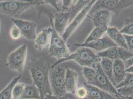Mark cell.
<instances>
[{"label":"cell","instance_id":"1","mask_svg":"<svg viewBox=\"0 0 133 99\" xmlns=\"http://www.w3.org/2000/svg\"><path fill=\"white\" fill-rule=\"evenodd\" d=\"M34 85L38 89L41 99L52 96L49 81L51 66L43 56H33L28 63Z\"/></svg>","mask_w":133,"mask_h":99},{"label":"cell","instance_id":"2","mask_svg":"<svg viewBox=\"0 0 133 99\" xmlns=\"http://www.w3.org/2000/svg\"><path fill=\"white\" fill-rule=\"evenodd\" d=\"M43 4L44 1H0V14L17 19L28 9Z\"/></svg>","mask_w":133,"mask_h":99},{"label":"cell","instance_id":"3","mask_svg":"<svg viewBox=\"0 0 133 99\" xmlns=\"http://www.w3.org/2000/svg\"><path fill=\"white\" fill-rule=\"evenodd\" d=\"M43 13L46 15L50 19L51 26L53 29L50 46L48 49L49 56L54 57L58 61L68 58L71 55L66 45V42L62 38L53 26V16L52 12L43 10Z\"/></svg>","mask_w":133,"mask_h":99},{"label":"cell","instance_id":"4","mask_svg":"<svg viewBox=\"0 0 133 99\" xmlns=\"http://www.w3.org/2000/svg\"><path fill=\"white\" fill-rule=\"evenodd\" d=\"M71 60L75 61L83 67H90L95 68V65L100 62L101 58L94 53L92 50L86 47H79L78 49L71 54L68 58L57 61L51 66V68L63 62Z\"/></svg>","mask_w":133,"mask_h":99},{"label":"cell","instance_id":"5","mask_svg":"<svg viewBox=\"0 0 133 99\" xmlns=\"http://www.w3.org/2000/svg\"><path fill=\"white\" fill-rule=\"evenodd\" d=\"M132 5L133 0L96 1L88 16H90L98 11L105 10L118 16L128 7Z\"/></svg>","mask_w":133,"mask_h":99},{"label":"cell","instance_id":"6","mask_svg":"<svg viewBox=\"0 0 133 99\" xmlns=\"http://www.w3.org/2000/svg\"><path fill=\"white\" fill-rule=\"evenodd\" d=\"M28 56V47L22 44L8 55L6 66L10 70L22 73L25 66Z\"/></svg>","mask_w":133,"mask_h":99},{"label":"cell","instance_id":"7","mask_svg":"<svg viewBox=\"0 0 133 99\" xmlns=\"http://www.w3.org/2000/svg\"><path fill=\"white\" fill-rule=\"evenodd\" d=\"M49 81L52 96L60 97L66 93L65 88V76L66 69L62 67L51 68Z\"/></svg>","mask_w":133,"mask_h":99},{"label":"cell","instance_id":"8","mask_svg":"<svg viewBox=\"0 0 133 99\" xmlns=\"http://www.w3.org/2000/svg\"><path fill=\"white\" fill-rule=\"evenodd\" d=\"M95 68L96 74L94 82L91 84L106 93L116 97L119 96L116 87L102 70L99 62L97 63Z\"/></svg>","mask_w":133,"mask_h":99},{"label":"cell","instance_id":"9","mask_svg":"<svg viewBox=\"0 0 133 99\" xmlns=\"http://www.w3.org/2000/svg\"><path fill=\"white\" fill-rule=\"evenodd\" d=\"M96 1H90L89 4L86 6L83 10L75 17L68 25L65 32L61 36L63 40L66 42L67 40L71 36L74 32L77 30L78 26L83 22L85 17L88 16L89 11H90L92 6L94 5Z\"/></svg>","mask_w":133,"mask_h":99},{"label":"cell","instance_id":"10","mask_svg":"<svg viewBox=\"0 0 133 99\" xmlns=\"http://www.w3.org/2000/svg\"><path fill=\"white\" fill-rule=\"evenodd\" d=\"M96 54L100 58H107L113 61L120 60L125 61L133 56V53L129 50L118 46L111 47Z\"/></svg>","mask_w":133,"mask_h":99},{"label":"cell","instance_id":"11","mask_svg":"<svg viewBox=\"0 0 133 99\" xmlns=\"http://www.w3.org/2000/svg\"><path fill=\"white\" fill-rule=\"evenodd\" d=\"M14 25L20 30L22 36L28 40H34L36 36L37 24L36 22L20 18H11Z\"/></svg>","mask_w":133,"mask_h":99},{"label":"cell","instance_id":"12","mask_svg":"<svg viewBox=\"0 0 133 99\" xmlns=\"http://www.w3.org/2000/svg\"><path fill=\"white\" fill-rule=\"evenodd\" d=\"M75 46L78 47H86L98 53L105 51L111 47H117L115 44L107 35L103 36L101 38L87 44H74Z\"/></svg>","mask_w":133,"mask_h":99},{"label":"cell","instance_id":"13","mask_svg":"<svg viewBox=\"0 0 133 99\" xmlns=\"http://www.w3.org/2000/svg\"><path fill=\"white\" fill-rule=\"evenodd\" d=\"M112 16L113 13L110 11L101 10L87 17L92 19L95 27L101 28L107 30L111 22Z\"/></svg>","mask_w":133,"mask_h":99},{"label":"cell","instance_id":"14","mask_svg":"<svg viewBox=\"0 0 133 99\" xmlns=\"http://www.w3.org/2000/svg\"><path fill=\"white\" fill-rule=\"evenodd\" d=\"M53 29L52 26L43 29L34 40L35 48L38 50L42 51L49 49Z\"/></svg>","mask_w":133,"mask_h":99},{"label":"cell","instance_id":"15","mask_svg":"<svg viewBox=\"0 0 133 99\" xmlns=\"http://www.w3.org/2000/svg\"><path fill=\"white\" fill-rule=\"evenodd\" d=\"M71 19L70 11L57 12L53 16V26L60 35L64 33Z\"/></svg>","mask_w":133,"mask_h":99},{"label":"cell","instance_id":"16","mask_svg":"<svg viewBox=\"0 0 133 99\" xmlns=\"http://www.w3.org/2000/svg\"><path fill=\"white\" fill-rule=\"evenodd\" d=\"M126 68L124 61L120 60H116L113 62V77L114 86L116 87L124 79L126 75Z\"/></svg>","mask_w":133,"mask_h":99},{"label":"cell","instance_id":"17","mask_svg":"<svg viewBox=\"0 0 133 99\" xmlns=\"http://www.w3.org/2000/svg\"><path fill=\"white\" fill-rule=\"evenodd\" d=\"M78 73L70 68H66L65 76V88L66 93L75 94L78 89Z\"/></svg>","mask_w":133,"mask_h":99},{"label":"cell","instance_id":"18","mask_svg":"<svg viewBox=\"0 0 133 99\" xmlns=\"http://www.w3.org/2000/svg\"><path fill=\"white\" fill-rule=\"evenodd\" d=\"M106 33L107 36L116 44L117 46L128 49L124 35L116 27L109 26L106 30Z\"/></svg>","mask_w":133,"mask_h":99},{"label":"cell","instance_id":"19","mask_svg":"<svg viewBox=\"0 0 133 99\" xmlns=\"http://www.w3.org/2000/svg\"><path fill=\"white\" fill-rule=\"evenodd\" d=\"M84 86L88 91L86 99H108L111 96L110 94L87 83H84Z\"/></svg>","mask_w":133,"mask_h":99},{"label":"cell","instance_id":"20","mask_svg":"<svg viewBox=\"0 0 133 99\" xmlns=\"http://www.w3.org/2000/svg\"><path fill=\"white\" fill-rule=\"evenodd\" d=\"M113 62L114 61L111 60L103 58H101V61L99 63L102 71L110 79L114 85V80L113 77Z\"/></svg>","mask_w":133,"mask_h":99},{"label":"cell","instance_id":"21","mask_svg":"<svg viewBox=\"0 0 133 99\" xmlns=\"http://www.w3.org/2000/svg\"><path fill=\"white\" fill-rule=\"evenodd\" d=\"M21 99H41L38 89L34 85H26Z\"/></svg>","mask_w":133,"mask_h":99},{"label":"cell","instance_id":"22","mask_svg":"<svg viewBox=\"0 0 133 99\" xmlns=\"http://www.w3.org/2000/svg\"><path fill=\"white\" fill-rule=\"evenodd\" d=\"M22 75L14 77L5 88L0 92V99H12V91L15 85L21 79Z\"/></svg>","mask_w":133,"mask_h":99},{"label":"cell","instance_id":"23","mask_svg":"<svg viewBox=\"0 0 133 99\" xmlns=\"http://www.w3.org/2000/svg\"><path fill=\"white\" fill-rule=\"evenodd\" d=\"M90 2V1H76L74 4L71 8V11H70L71 14L70 20H72L75 17L89 4Z\"/></svg>","mask_w":133,"mask_h":99},{"label":"cell","instance_id":"24","mask_svg":"<svg viewBox=\"0 0 133 99\" xmlns=\"http://www.w3.org/2000/svg\"><path fill=\"white\" fill-rule=\"evenodd\" d=\"M106 32V30L105 29L95 27L92 30L91 33L89 34V36L86 39L85 42L83 43L87 44L101 38L105 34Z\"/></svg>","mask_w":133,"mask_h":99},{"label":"cell","instance_id":"25","mask_svg":"<svg viewBox=\"0 0 133 99\" xmlns=\"http://www.w3.org/2000/svg\"><path fill=\"white\" fill-rule=\"evenodd\" d=\"M82 73L87 81V83L91 85L96 76V72L95 68L90 67H83Z\"/></svg>","mask_w":133,"mask_h":99},{"label":"cell","instance_id":"26","mask_svg":"<svg viewBox=\"0 0 133 99\" xmlns=\"http://www.w3.org/2000/svg\"><path fill=\"white\" fill-rule=\"evenodd\" d=\"M25 85L23 83H17L15 85L12 91V99H21Z\"/></svg>","mask_w":133,"mask_h":99},{"label":"cell","instance_id":"27","mask_svg":"<svg viewBox=\"0 0 133 99\" xmlns=\"http://www.w3.org/2000/svg\"><path fill=\"white\" fill-rule=\"evenodd\" d=\"M116 89L119 96L126 99L133 98V86H124Z\"/></svg>","mask_w":133,"mask_h":99},{"label":"cell","instance_id":"28","mask_svg":"<svg viewBox=\"0 0 133 99\" xmlns=\"http://www.w3.org/2000/svg\"><path fill=\"white\" fill-rule=\"evenodd\" d=\"M120 31L124 35L133 36V19H127L125 24Z\"/></svg>","mask_w":133,"mask_h":99},{"label":"cell","instance_id":"29","mask_svg":"<svg viewBox=\"0 0 133 99\" xmlns=\"http://www.w3.org/2000/svg\"><path fill=\"white\" fill-rule=\"evenodd\" d=\"M128 86H133V73H132L127 72L124 79L119 85L117 86L116 89Z\"/></svg>","mask_w":133,"mask_h":99},{"label":"cell","instance_id":"30","mask_svg":"<svg viewBox=\"0 0 133 99\" xmlns=\"http://www.w3.org/2000/svg\"><path fill=\"white\" fill-rule=\"evenodd\" d=\"M10 35L12 39L17 40L21 38L22 36V33L19 28L15 25H12L10 30Z\"/></svg>","mask_w":133,"mask_h":99},{"label":"cell","instance_id":"31","mask_svg":"<svg viewBox=\"0 0 133 99\" xmlns=\"http://www.w3.org/2000/svg\"><path fill=\"white\" fill-rule=\"evenodd\" d=\"M75 95L79 99H86L88 95V91L84 86L78 88L75 93Z\"/></svg>","mask_w":133,"mask_h":99},{"label":"cell","instance_id":"32","mask_svg":"<svg viewBox=\"0 0 133 99\" xmlns=\"http://www.w3.org/2000/svg\"><path fill=\"white\" fill-rule=\"evenodd\" d=\"M44 2L53 7L58 12L62 11V1H44Z\"/></svg>","mask_w":133,"mask_h":99},{"label":"cell","instance_id":"33","mask_svg":"<svg viewBox=\"0 0 133 99\" xmlns=\"http://www.w3.org/2000/svg\"><path fill=\"white\" fill-rule=\"evenodd\" d=\"M45 99H79L77 97L75 94L66 93V94L60 97H56L54 96H51Z\"/></svg>","mask_w":133,"mask_h":99},{"label":"cell","instance_id":"34","mask_svg":"<svg viewBox=\"0 0 133 99\" xmlns=\"http://www.w3.org/2000/svg\"><path fill=\"white\" fill-rule=\"evenodd\" d=\"M76 1L65 0L62 1V11H65L69 8H71L75 3Z\"/></svg>","mask_w":133,"mask_h":99},{"label":"cell","instance_id":"35","mask_svg":"<svg viewBox=\"0 0 133 99\" xmlns=\"http://www.w3.org/2000/svg\"><path fill=\"white\" fill-rule=\"evenodd\" d=\"M128 49L133 54V36H128L124 35Z\"/></svg>","mask_w":133,"mask_h":99},{"label":"cell","instance_id":"36","mask_svg":"<svg viewBox=\"0 0 133 99\" xmlns=\"http://www.w3.org/2000/svg\"><path fill=\"white\" fill-rule=\"evenodd\" d=\"M124 63L126 68L133 66V56L127 61H124Z\"/></svg>","mask_w":133,"mask_h":99},{"label":"cell","instance_id":"37","mask_svg":"<svg viewBox=\"0 0 133 99\" xmlns=\"http://www.w3.org/2000/svg\"><path fill=\"white\" fill-rule=\"evenodd\" d=\"M126 72L128 73H133V66L126 68Z\"/></svg>","mask_w":133,"mask_h":99},{"label":"cell","instance_id":"38","mask_svg":"<svg viewBox=\"0 0 133 99\" xmlns=\"http://www.w3.org/2000/svg\"><path fill=\"white\" fill-rule=\"evenodd\" d=\"M108 99H118L117 97L114 96H112L111 95V96L108 98Z\"/></svg>","mask_w":133,"mask_h":99},{"label":"cell","instance_id":"39","mask_svg":"<svg viewBox=\"0 0 133 99\" xmlns=\"http://www.w3.org/2000/svg\"><path fill=\"white\" fill-rule=\"evenodd\" d=\"M118 99H127L126 98H123L122 97H120V96H118L117 97Z\"/></svg>","mask_w":133,"mask_h":99},{"label":"cell","instance_id":"40","mask_svg":"<svg viewBox=\"0 0 133 99\" xmlns=\"http://www.w3.org/2000/svg\"><path fill=\"white\" fill-rule=\"evenodd\" d=\"M127 99H133V98H128Z\"/></svg>","mask_w":133,"mask_h":99},{"label":"cell","instance_id":"41","mask_svg":"<svg viewBox=\"0 0 133 99\" xmlns=\"http://www.w3.org/2000/svg\"><path fill=\"white\" fill-rule=\"evenodd\" d=\"M1 59H0V65H1Z\"/></svg>","mask_w":133,"mask_h":99},{"label":"cell","instance_id":"42","mask_svg":"<svg viewBox=\"0 0 133 99\" xmlns=\"http://www.w3.org/2000/svg\"><path fill=\"white\" fill-rule=\"evenodd\" d=\"M0 26H1V21H0Z\"/></svg>","mask_w":133,"mask_h":99},{"label":"cell","instance_id":"43","mask_svg":"<svg viewBox=\"0 0 133 99\" xmlns=\"http://www.w3.org/2000/svg\"></svg>","mask_w":133,"mask_h":99}]
</instances>
